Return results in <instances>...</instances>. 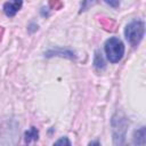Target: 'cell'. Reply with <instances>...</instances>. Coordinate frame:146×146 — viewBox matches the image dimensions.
I'll use <instances>...</instances> for the list:
<instances>
[{"mask_svg": "<svg viewBox=\"0 0 146 146\" xmlns=\"http://www.w3.org/2000/svg\"><path fill=\"white\" fill-rule=\"evenodd\" d=\"M145 33V24L143 21H132L125 26L124 35L129 43L133 47L138 46Z\"/></svg>", "mask_w": 146, "mask_h": 146, "instance_id": "obj_2", "label": "cell"}, {"mask_svg": "<svg viewBox=\"0 0 146 146\" xmlns=\"http://www.w3.org/2000/svg\"><path fill=\"white\" fill-rule=\"evenodd\" d=\"M89 146H100V144H99L98 141L95 140V141H91V143L89 144Z\"/></svg>", "mask_w": 146, "mask_h": 146, "instance_id": "obj_6", "label": "cell"}, {"mask_svg": "<svg viewBox=\"0 0 146 146\" xmlns=\"http://www.w3.org/2000/svg\"><path fill=\"white\" fill-rule=\"evenodd\" d=\"M38 135H39V132H38L36 128H34V127L30 128V129L25 132V141H26V143H31V141L38 140Z\"/></svg>", "mask_w": 146, "mask_h": 146, "instance_id": "obj_4", "label": "cell"}, {"mask_svg": "<svg viewBox=\"0 0 146 146\" xmlns=\"http://www.w3.org/2000/svg\"><path fill=\"white\" fill-rule=\"evenodd\" d=\"M105 52L106 57L111 63H117L122 59L124 55V46L123 42L116 38L112 36L105 42Z\"/></svg>", "mask_w": 146, "mask_h": 146, "instance_id": "obj_1", "label": "cell"}, {"mask_svg": "<svg viewBox=\"0 0 146 146\" xmlns=\"http://www.w3.org/2000/svg\"><path fill=\"white\" fill-rule=\"evenodd\" d=\"M23 2L22 1H9V2H6L3 5V10H5V14L9 17H13L16 15V13L21 9Z\"/></svg>", "mask_w": 146, "mask_h": 146, "instance_id": "obj_3", "label": "cell"}, {"mask_svg": "<svg viewBox=\"0 0 146 146\" xmlns=\"http://www.w3.org/2000/svg\"><path fill=\"white\" fill-rule=\"evenodd\" d=\"M52 146H72V144H71V141L67 137H62Z\"/></svg>", "mask_w": 146, "mask_h": 146, "instance_id": "obj_5", "label": "cell"}]
</instances>
